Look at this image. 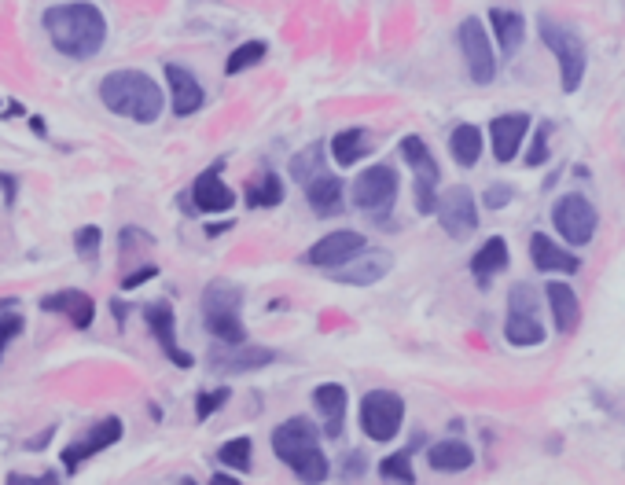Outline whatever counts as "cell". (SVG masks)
Returning a JSON list of instances; mask_svg holds the SVG:
<instances>
[{
	"label": "cell",
	"mask_w": 625,
	"mask_h": 485,
	"mask_svg": "<svg viewBox=\"0 0 625 485\" xmlns=\"http://www.w3.org/2000/svg\"><path fill=\"white\" fill-rule=\"evenodd\" d=\"M48 41L67 59H92L107 41V19L96 4H52L45 12Z\"/></svg>",
	"instance_id": "6da1fadb"
},
{
	"label": "cell",
	"mask_w": 625,
	"mask_h": 485,
	"mask_svg": "<svg viewBox=\"0 0 625 485\" xmlns=\"http://www.w3.org/2000/svg\"><path fill=\"white\" fill-rule=\"evenodd\" d=\"M100 100L107 111L122 114V118L140 125L159 122L162 107H166L162 85L151 74H144V70H111V74H103Z\"/></svg>",
	"instance_id": "7a4b0ae2"
},
{
	"label": "cell",
	"mask_w": 625,
	"mask_h": 485,
	"mask_svg": "<svg viewBox=\"0 0 625 485\" xmlns=\"http://www.w3.org/2000/svg\"><path fill=\"white\" fill-rule=\"evenodd\" d=\"M537 34H541V41L548 45V52L556 56L563 92H578L581 81H585V67H589V52H585L581 34L574 26L559 23V19H541V23H537Z\"/></svg>",
	"instance_id": "3957f363"
},
{
	"label": "cell",
	"mask_w": 625,
	"mask_h": 485,
	"mask_svg": "<svg viewBox=\"0 0 625 485\" xmlns=\"http://www.w3.org/2000/svg\"><path fill=\"white\" fill-rule=\"evenodd\" d=\"M398 188H401L398 170L387 166V162H379V166H368V170L357 173V181H353V203H357V210H364L368 217L383 221V217L394 210Z\"/></svg>",
	"instance_id": "277c9868"
},
{
	"label": "cell",
	"mask_w": 625,
	"mask_h": 485,
	"mask_svg": "<svg viewBox=\"0 0 625 485\" xmlns=\"http://www.w3.org/2000/svg\"><path fill=\"white\" fill-rule=\"evenodd\" d=\"M357 419L372 441H394L401 434V423H405V401L394 390H368L361 397Z\"/></svg>",
	"instance_id": "5b68a950"
},
{
	"label": "cell",
	"mask_w": 625,
	"mask_h": 485,
	"mask_svg": "<svg viewBox=\"0 0 625 485\" xmlns=\"http://www.w3.org/2000/svg\"><path fill=\"white\" fill-rule=\"evenodd\" d=\"M552 225H556V232L567 239L570 247H585V243H592L596 228H600V214L581 192H567L552 203Z\"/></svg>",
	"instance_id": "8992f818"
},
{
	"label": "cell",
	"mask_w": 625,
	"mask_h": 485,
	"mask_svg": "<svg viewBox=\"0 0 625 485\" xmlns=\"http://www.w3.org/2000/svg\"><path fill=\"white\" fill-rule=\"evenodd\" d=\"M401 158L416 173V210L420 214H438V181H442V173H438V162H434L427 140L409 133L401 140Z\"/></svg>",
	"instance_id": "52a82bcc"
},
{
	"label": "cell",
	"mask_w": 625,
	"mask_h": 485,
	"mask_svg": "<svg viewBox=\"0 0 625 485\" xmlns=\"http://www.w3.org/2000/svg\"><path fill=\"white\" fill-rule=\"evenodd\" d=\"M122 434H125V423L118 416H107V419H100V423H92L85 434H78V438L63 449V456H59V460H63V471L78 474V467H85L92 456H100L103 449L118 445Z\"/></svg>",
	"instance_id": "ba28073f"
},
{
	"label": "cell",
	"mask_w": 625,
	"mask_h": 485,
	"mask_svg": "<svg viewBox=\"0 0 625 485\" xmlns=\"http://www.w3.org/2000/svg\"><path fill=\"white\" fill-rule=\"evenodd\" d=\"M456 41H460V52H464L467 74L475 85H489L497 78V56H493V45H489L486 26L478 19H464L460 30H456Z\"/></svg>",
	"instance_id": "9c48e42d"
},
{
	"label": "cell",
	"mask_w": 625,
	"mask_h": 485,
	"mask_svg": "<svg viewBox=\"0 0 625 485\" xmlns=\"http://www.w3.org/2000/svg\"><path fill=\"white\" fill-rule=\"evenodd\" d=\"M438 221L453 239H467L478 228V203L475 192L464 184H453L438 195Z\"/></svg>",
	"instance_id": "30bf717a"
},
{
	"label": "cell",
	"mask_w": 625,
	"mask_h": 485,
	"mask_svg": "<svg viewBox=\"0 0 625 485\" xmlns=\"http://www.w3.org/2000/svg\"><path fill=\"white\" fill-rule=\"evenodd\" d=\"M320 438H324V434L313 427V419L291 416L273 430V452L287 463V467H295L302 456L320 449Z\"/></svg>",
	"instance_id": "8fae6325"
},
{
	"label": "cell",
	"mask_w": 625,
	"mask_h": 485,
	"mask_svg": "<svg viewBox=\"0 0 625 485\" xmlns=\"http://www.w3.org/2000/svg\"><path fill=\"white\" fill-rule=\"evenodd\" d=\"M364 247H368V243H364L361 232H353V228H339V232H328L324 239H317V243L309 247L306 261L313 265V269L335 272V269H342L346 261L357 258Z\"/></svg>",
	"instance_id": "7c38bea8"
},
{
	"label": "cell",
	"mask_w": 625,
	"mask_h": 485,
	"mask_svg": "<svg viewBox=\"0 0 625 485\" xmlns=\"http://www.w3.org/2000/svg\"><path fill=\"white\" fill-rule=\"evenodd\" d=\"M144 324L148 331L155 335V342L162 346V353L170 357L177 368H192L195 357L188 350H181V342H177V316H173V305L170 302H148L144 305Z\"/></svg>",
	"instance_id": "4fadbf2b"
},
{
	"label": "cell",
	"mask_w": 625,
	"mask_h": 485,
	"mask_svg": "<svg viewBox=\"0 0 625 485\" xmlns=\"http://www.w3.org/2000/svg\"><path fill=\"white\" fill-rule=\"evenodd\" d=\"M221 170H225V162H214L210 170H203L195 177L192 192H188L195 214H225V210L236 206V192L221 181Z\"/></svg>",
	"instance_id": "5bb4252c"
},
{
	"label": "cell",
	"mask_w": 625,
	"mask_h": 485,
	"mask_svg": "<svg viewBox=\"0 0 625 485\" xmlns=\"http://www.w3.org/2000/svg\"><path fill=\"white\" fill-rule=\"evenodd\" d=\"M530 125H534L530 114H500V118L489 122V144H493V158H497L500 166H508L519 155Z\"/></svg>",
	"instance_id": "9a60e30c"
},
{
	"label": "cell",
	"mask_w": 625,
	"mask_h": 485,
	"mask_svg": "<svg viewBox=\"0 0 625 485\" xmlns=\"http://www.w3.org/2000/svg\"><path fill=\"white\" fill-rule=\"evenodd\" d=\"M276 353L265 350V346H217L210 353V368L221 375H247V372H258L265 364H273Z\"/></svg>",
	"instance_id": "2e32d148"
},
{
	"label": "cell",
	"mask_w": 625,
	"mask_h": 485,
	"mask_svg": "<svg viewBox=\"0 0 625 485\" xmlns=\"http://www.w3.org/2000/svg\"><path fill=\"white\" fill-rule=\"evenodd\" d=\"M390 254L387 250H361L353 261H346L342 269L328 272L335 283H350V287H372V283H379L383 276L390 272Z\"/></svg>",
	"instance_id": "e0dca14e"
},
{
	"label": "cell",
	"mask_w": 625,
	"mask_h": 485,
	"mask_svg": "<svg viewBox=\"0 0 625 485\" xmlns=\"http://www.w3.org/2000/svg\"><path fill=\"white\" fill-rule=\"evenodd\" d=\"M41 313L67 316L78 331H89L92 320H96V302H92L85 291H78V287H67V291L45 294V298H41Z\"/></svg>",
	"instance_id": "ac0fdd59"
},
{
	"label": "cell",
	"mask_w": 625,
	"mask_h": 485,
	"mask_svg": "<svg viewBox=\"0 0 625 485\" xmlns=\"http://www.w3.org/2000/svg\"><path fill=\"white\" fill-rule=\"evenodd\" d=\"M166 85H170V103H173V114H177V118H188V114L203 111L206 92L188 67H181V63H166Z\"/></svg>",
	"instance_id": "d6986e66"
},
{
	"label": "cell",
	"mask_w": 625,
	"mask_h": 485,
	"mask_svg": "<svg viewBox=\"0 0 625 485\" xmlns=\"http://www.w3.org/2000/svg\"><path fill=\"white\" fill-rule=\"evenodd\" d=\"M313 405H317L320 419H324L320 434H324V438H342V427H346V405H350L346 386L320 383L317 390H313Z\"/></svg>",
	"instance_id": "ffe728a7"
},
{
	"label": "cell",
	"mask_w": 625,
	"mask_h": 485,
	"mask_svg": "<svg viewBox=\"0 0 625 485\" xmlns=\"http://www.w3.org/2000/svg\"><path fill=\"white\" fill-rule=\"evenodd\" d=\"M530 261H534V269L541 272H563V276H574L581 269V261L563 250L556 239H548L545 232H534L530 236Z\"/></svg>",
	"instance_id": "44dd1931"
},
{
	"label": "cell",
	"mask_w": 625,
	"mask_h": 485,
	"mask_svg": "<svg viewBox=\"0 0 625 485\" xmlns=\"http://www.w3.org/2000/svg\"><path fill=\"white\" fill-rule=\"evenodd\" d=\"M508 261H512V250H508V243H504L500 236H489L486 243L475 250V258H471V272H475L478 287H489L497 272L508 269Z\"/></svg>",
	"instance_id": "7402d4cb"
},
{
	"label": "cell",
	"mask_w": 625,
	"mask_h": 485,
	"mask_svg": "<svg viewBox=\"0 0 625 485\" xmlns=\"http://www.w3.org/2000/svg\"><path fill=\"white\" fill-rule=\"evenodd\" d=\"M489 23H493V34H497V45L504 56H515L519 48H523V37H526V19L523 12H515V8H489Z\"/></svg>",
	"instance_id": "603a6c76"
},
{
	"label": "cell",
	"mask_w": 625,
	"mask_h": 485,
	"mask_svg": "<svg viewBox=\"0 0 625 485\" xmlns=\"http://www.w3.org/2000/svg\"><path fill=\"white\" fill-rule=\"evenodd\" d=\"M545 298H548V309H552V316H556V331H563V335L578 331L581 302H578V294H574V287H567V283H548Z\"/></svg>",
	"instance_id": "cb8c5ba5"
},
{
	"label": "cell",
	"mask_w": 625,
	"mask_h": 485,
	"mask_svg": "<svg viewBox=\"0 0 625 485\" xmlns=\"http://www.w3.org/2000/svg\"><path fill=\"white\" fill-rule=\"evenodd\" d=\"M427 463H431L438 474H460L467 471L471 463H475V452H471V445L467 441H438V445H431V452H427Z\"/></svg>",
	"instance_id": "d4e9b609"
},
{
	"label": "cell",
	"mask_w": 625,
	"mask_h": 485,
	"mask_svg": "<svg viewBox=\"0 0 625 485\" xmlns=\"http://www.w3.org/2000/svg\"><path fill=\"white\" fill-rule=\"evenodd\" d=\"M372 133L368 129H342V133L331 136V158L339 162V166H357L361 158L372 155Z\"/></svg>",
	"instance_id": "484cf974"
},
{
	"label": "cell",
	"mask_w": 625,
	"mask_h": 485,
	"mask_svg": "<svg viewBox=\"0 0 625 485\" xmlns=\"http://www.w3.org/2000/svg\"><path fill=\"white\" fill-rule=\"evenodd\" d=\"M306 199L317 217L342 214V181L335 177V173H324V177H317V181L306 188Z\"/></svg>",
	"instance_id": "4316f807"
},
{
	"label": "cell",
	"mask_w": 625,
	"mask_h": 485,
	"mask_svg": "<svg viewBox=\"0 0 625 485\" xmlns=\"http://www.w3.org/2000/svg\"><path fill=\"white\" fill-rule=\"evenodd\" d=\"M243 199H247L250 210H273V206L284 203V181L273 170H262L243 188Z\"/></svg>",
	"instance_id": "83f0119b"
},
{
	"label": "cell",
	"mask_w": 625,
	"mask_h": 485,
	"mask_svg": "<svg viewBox=\"0 0 625 485\" xmlns=\"http://www.w3.org/2000/svg\"><path fill=\"white\" fill-rule=\"evenodd\" d=\"M482 147H486V140H482V129L471 122L456 125L453 133H449V155L464 166V170H471L478 158H482Z\"/></svg>",
	"instance_id": "f1b7e54d"
},
{
	"label": "cell",
	"mask_w": 625,
	"mask_h": 485,
	"mask_svg": "<svg viewBox=\"0 0 625 485\" xmlns=\"http://www.w3.org/2000/svg\"><path fill=\"white\" fill-rule=\"evenodd\" d=\"M504 339L512 342V346H519V350L545 346V328H541V320H537V316L508 313V320H504Z\"/></svg>",
	"instance_id": "f546056e"
},
{
	"label": "cell",
	"mask_w": 625,
	"mask_h": 485,
	"mask_svg": "<svg viewBox=\"0 0 625 485\" xmlns=\"http://www.w3.org/2000/svg\"><path fill=\"white\" fill-rule=\"evenodd\" d=\"M203 328L221 346H247V328H243L239 313H203Z\"/></svg>",
	"instance_id": "4dcf8cb0"
},
{
	"label": "cell",
	"mask_w": 625,
	"mask_h": 485,
	"mask_svg": "<svg viewBox=\"0 0 625 485\" xmlns=\"http://www.w3.org/2000/svg\"><path fill=\"white\" fill-rule=\"evenodd\" d=\"M324 144H309L306 151H298L295 158H291V177H295L302 188H309V184L317 181V177H324Z\"/></svg>",
	"instance_id": "1f68e13d"
},
{
	"label": "cell",
	"mask_w": 625,
	"mask_h": 485,
	"mask_svg": "<svg viewBox=\"0 0 625 485\" xmlns=\"http://www.w3.org/2000/svg\"><path fill=\"white\" fill-rule=\"evenodd\" d=\"M243 309V291L232 283H210L203 291V313H239Z\"/></svg>",
	"instance_id": "d6a6232c"
},
{
	"label": "cell",
	"mask_w": 625,
	"mask_h": 485,
	"mask_svg": "<svg viewBox=\"0 0 625 485\" xmlns=\"http://www.w3.org/2000/svg\"><path fill=\"white\" fill-rule=\"evenodd\" d=\"M217 463H225L228 471L247 474L250 467H254V441H250L247 434H239V438L225 441V445L217 449Z\"/></svg>",
	"instance_id": "836d02e7"
},
{
	"label": "cell",
	"mask_w": 625,
	"mask_h": 485,
	"mask_svg": "<svg viewBox=\"0 0 625 485\" xmlns=\"http://www.w3.org/2000/svg\"><path fill=\"white\" fill-rule=\"evenodd\" d=\"M265 52H269V45H265V41H247V45H239L236 52H228L225 74H228V78H236V74H243V70L258 67V63L265 59Z\"/></svg>",
	"instance_id": "e575fe53"
},
{
	"label": "cell",
	"mask_w": 625,
	"mask_h": 485,
	"mask_svg": "<svg viewBox=\"0 0 625 485\" xmlns=\"http://www.w3.org/2000/svg\"><path fill=\"white\" fill-rule=\"evenodd\" d=\"M291 471L298 474V482H306V485H320V482H328V474H331V463L324 452H309V456H302V460L291 467Z\"/></svg>",
	"instance_id": "d590c367"
},
{
	"label": "cell",
	"mask_w": 625,
	"mask_h": 485,
	"mask_svg": "<svg viewBox=\"0 0 625 485\" xmlns=\"http://www.w3.org/2000/svg\"><path fill=\"white\" fill-rule=\"evenodd\" d=\"M26 328L23 313H19V305L8 298V302H0V357H4V350H8V342L19 339Z\"/></svg>",
	"instance_id": "8d00e7d4"
},
{
	"label": "cell",
	"mask_w": 625,
	"mask_h": 485,
	"mask_svg": "<svg viewBox=\"0 0 625 485\" xmlns=\"http://www.w3.org/2000/svg\"><path fill=\"white\" fill-rule=\"evenodd\" d=\"M379 474H383L387 482L416 485V474H412L409 452H394V456H387V460H379Z\"/></svg>",
	"instance_id": "74e56055"
},
{
	"label": "cell",
	"mask_w": 625,
	"mask_h": 485,
	"mask_svg": "<svg viewBox=\"0 0 625 485\" xmlns=\"http://www.w3.org/2000/svg\"><path fill=\"white\" fill-rule=\"evenodd\" d=\"M228 397H232V390L228 386H217V390H203V394L195 397V419L203 423V419H210L217 412V408L225 405Z\"/></svg>",
	"instance_id": "f35d334b"
},
{
	"label": "cell",
	"mask_w": 625,
	"mask_h": 485,
	"mask_svg": "<svg viewBox=\"0 0 625 485\" xmlns=\"http://www.w3.org/2000/svg\"><path fill=\"white\" fill-rule=\"evenodd\" d=\"M548 136H552V125L541 122L537 125L534 140H530V147H526V166H530V170H537V166H545L548 162Z\"/></svg>",
	"instance_id": "ab89813d"
},
{
	"label": "cell",
	"mask_w": 625,
	"mask_h": 485,
	"mask_svg": "<svg viewBox=\"0 0 625 485\" xmlns=\"http://www.w3.org/2000/svg\"><path fill=\"white\" fill-rule=\"evenodd\" d=\"M100 243H103V232L96 225H85L74 232V250H78V258H96V254H100Z\"/></svg>",
	"instance_id": "60d3db41"
},
{
	"label": "cell",
	"mask_w": 625,
	"mask_h": 485,
	"mask_svg": "<svg viewBox=\"0 0 625 485\" xmlns=\"http://www.w3.org/2000/svg\"><path fill=\"white\" fill-rule=\"evenodd\" d=\"M508 309H512V313L537 316V294H534V287H526V283H515L512 294H508Z\"/></svg>",
	"instance_id": "b9f144b4"
},
{
	"label": "cell",
	"mask_w": 625,
	"mask_h": 485,
	"mask_svg": "<svg viewBox=\"0 0 625 485\" xmlns=\"http://www.w3.org/2000/svg\"><path fill=\"white\" fill-rule=\"evenodd\" d=\"M515 199V188L512 184H489L486 195H482V203L489 206V210H500V206H508Z\"/></svg>",
	"instance_id": "7bdbcfd3"
},
{
	"label": "cell",
	"mask_w": 625,
	"mask_h": 485,
	"mask_svg": "<svg viewBox=\"0 0 625 485\" xmlns=\"http://www.w3.org/2000/svg\"><path fill=\"white\" fill-rule=\"evenodd\" d=\"M4 485H63L56 478V474H37V478H30V474H19V471H12L8 474V482Z\"/></svg>",
	"instance_id": "ee69618b"
},
{
	"label": "cell",
	"mask_w": 625,
	"mask_h": 485,
	"mask_svg": "<svg viewBox=\"0 0 625 485\" xmlns=\"http://www.w3.org/2000/svg\"><path fill=\"white\" fill-rule=\"evenodd\" d=\"M155 276H159V269H155V265H144V269L129 272V276H125V280H122V287H125V291H137L140 283L155 280Z\"/></svg>",
	"instance_id": "f6af8a7d"
},
{
	"label": "cell",
	"mask_w": 625,
	"mask_h": 485,
	"mask_svg": "<svg viewBox=\"0 0 625 485\" xmlns=\"http://www.w3.org/2000/svg\"><path fill=\"white\" fill-rule=\"evenodd\" d=\"M364 452H350V456H346V478H361L364 474Z\"/></svg>",
	"instance_id": "bcb514c9"
},
{
	"label": "cell",
	"mask_w": 625,
	"mask_h": 485,
	"mask_svg": "<svg viewBox=\"0 0 625 485\" xmlns=\"http://www.w3.org/2000/svg\"><path fill=\"white\" fill-rule=\"evenodd\" d=\"M0 188H4V203H8V206H12L15 199H19V181H15V177L0 173Z\"/></svg>",
	"instance_id": "7dc6e473"
},
{
	"label": "cell",
	"mask_w": 625,
	"mask_h": 485,
	"mask_svg": "<svg viewBox=\"0 0 625 485\" xmlns=\"http://www.w3.org/2000/svg\"><path fill=\"white\" fill-rule=\"evenodd\" d=\"M210 485H243L239 478H232V474H225V471H217L214 478H210Z\"/></svg>",
	"instance_id": "c3c4849f"
},
{
	"label": "cell",
	"mask_w": 625,
	"mask_h": 485,
	"mask_svg": "<svg viewBox=\"0 0 625 485\" xmlns=\"http://www.w3.org/2000/svg\"><path fill=\"white\" fill-rule=\"evenodd\" d=\"M48 441H52V427H48V430H41V438L26 441V449H41V445H48Z\"/></svg>",
	"instance_id": "681fc988"
},
{
	"label": "cell",
	"mask_w": 625,
	"mask_h": 485,
	"mask_svg": "<svg viewBox=\"0 0 625 485\" xmlns=\"http://www.w3.org/2000/svg\"><path fill=\"white\" fill-rule=\"evenodd\" d=\"M225 228H232V225H228V221H217V225H206V236H221Z\"/></svg>",
	"instance_id": "f907efd6"
},
{
	"label": "cell",
	"mask_w": 625,
	"mask_h": 485,
	"mask_svg": "<svg viewBox=\"0 0 625 485\" xmlns=\"http://www.w3.org/2000/svg\"><path fill=\"white\" fill-rule=\"evenodd\" d=\"M111 309H114V320H118V324H125V313H129V309H125L122 302H111Z\"/></svg>",
	"instance_id": "816d5d0a"
},
{
	"label": "cell",
	"mask_w": 625,
	"mask_h": 485,
	"mask_svg": "<svg viewBox=\"0 0 625 485\" xmlns=\"http://www.w3.org/2000/svg\"><path fill=\"white\" fill-rule=\"evenodd\" d=\"M4 114H8V118H15V114H26V107H23V103H19V100H12V103H8V111H4Z\"/></svg>",
	"instance_id": "f5cc1de1"
},
{
	"label": "cell",
	"mask_w": 625,
	"mask_h": 485,
	"mask_svg": "<svg viewBox=\"0 0 625 485\" xmlns=\"http://www.w3.org/2000/svg\"><path fill=\"white\" fill-rule=\"evenodd\" d=\"M181 485H199V482H195V478H181Z\"/></svg>",
	"instance_id": "db71d44e"
}]
</instances>
